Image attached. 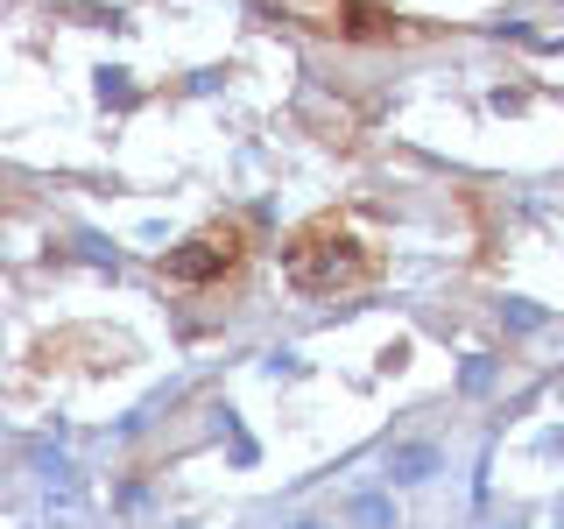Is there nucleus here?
<instances>
[{
  "label": "nucleus",
  "mask_w": 564,
  "mask_h": 529,
  "mask_svg": "<svg viewBox=\"0 0 564 529\" xmlns=\"http://www.w3.org/2000/svg\"><path fill=\"white\" fill-rule=\"evenodd\" d=\"M282 269H290V282H296L304 296H332L339 282H352V276L367 269V255H360V240H352V234L317 226V234H304L290 255H282Z\"/></svg>",
  "instance_id": "nucleus-1"
},
{
  "label": "nucleus",
  "mask_w": 564,
  "mask_h": 529,
  "mask_svg": "<svg viewBox=\"0 0 564 529\" xmlns=\"http://www.w3.org/2000/svg\"><path fill=\"white\" fill-rule=\"evenodd\" d=\"M240 261V234L234 226H205L198 240H184V247H170V282H212V276H226Z\"/></svg>",
  "instance_id": "nucleus-2"
},
{
  "label": "nucleus",
  "mask_w": 564,
  "mask_h": 529,
  "mask_svg": "<svg viewBox=\"0 0 564 529\" xmlns=\"http://www.w3.org/2000/svg\"><path fill=\"white\" fill-rule=\"evenodd\" d=\"M445 473V452H437V438H402V445H388V487H423Z\"/></svg>",
  "instance_id": "nucleus-3"
},
{
  "label": "nucleus",
  "mask_w": 564,
  "mask_h": 529,
  "mask_svg": "<svg viewBox=\"0 0 564 529\" xmlns=\"http://www.w3.org/2000/svg\"><path fill=\"white\" fill-rule=\"evenodd\" d=\"M346 522L352 529H395V494H381V487L352 494V501H346Z\"/></svg>",
  "instance_id": "nucleus-4"
},
{
  "label": "nucleus",
  "mask_w": 564,
  "mask_h": 529,
  "mask_svg": "<svg viewBox=\"0 0 564 529\" xmlns=\"http://www.w3.org/2000/svg\"><path fill=\"white\" fill-rule=\"evenodd\" d=\"M501 325L508 332H543V325H551V311L529 304V296H508V304H501Z\"/></svg>",
  "instance_id": "nucleus-5"
},
{
  "label": "nucleus",
  "mask_w": 564,
  "mask_h": 529,
  "mask_svg": "<svg viewBox=\"0 0 564 529\" xmlns=\"http://www.w3.org/2000/svg\"><path fill=\"white\" fill-rule=\"evenodd\" d=\"M99 99H106V106H128V99H134V78H128L120 64H106V71H99Z\"/></svg>",
  "instance_id": "nucleus-6"
},
{
  "label": "nucleus",
  "mask_w": 564,
  "mask_h": 529,
  "mask_svg": "<svg viewBox=\"0 0 564 529\" xmlns=\"http://www.w3.org/2000/svg\"><path fill=\"white\" fill-rule=\"evenodd\" d=\"M458 388H466V396H487V388H494V360H487V353H473V360L458 367Z\"/></svg>",
  "instance_id": "nucleus-7"
},
{
  "label": "nucleus",
  "mask_w": 564,
  "mask_h": 529,
  "mask_svg": "<svg viewBox=\"0 0 564 529\" xmlns=\"http://www.w3.org/2000/svg\"><path fill=\"white\" fill-rule=\"evenodd\" d=\"M78 255L93 261V269H120V247H106L99 234H78Z\"/></svg>",
  "instance_id": "nucleus-8"
},
{
  "label": "nucleus",
  "mask_w": 564,
  "mask_h": 529,
  "mask_svg": "<svg viewBox=\"0 0 564 529\" xmlns=\"http://www.w3.org/2000/svg\"><path fill=\"white\" fill-rule=\"evenodd\" d=\"M261 375H269V381H296V375H304V360H296V353H269Z\"/></svg>",
  "instance_id": "nucleus-9"
},
{
  "label": "nucleus",
  "mask_w": 564,
  "mask_h": 529,
  "mask_svg": "<svg viewBox=\"0 0 564 529\" xmlns=\"http://www.w3.org/2000/svg\"><path fill=\"white\" fill-rule=\"evenodd\" d=\"M290 529H325V522H290Z\"/></svg>",
  "instance_id": "nucleus-10"
},
{
  "label": "nucleus",
  "mask_w": 564,
  "mask_h": 529,
  "mask_svg": "<svg viewBox=\"0 0 564 529\" xmlns=\"http://www.w3.org/2000/svg\"><path fill=\"white\" fill-rule=\"evenodd\" d=\"M557 522H564V501H557Z\"/></svg>",
  "instance_id": "nucleus-11"
},
{
  "label": "nucleus",
  "mask_w": 564,
  "mask_h": 529,
  "mask_svg": "<svg viewBox=\"0 0 564 529\" xmlns=\"http://www.w3.org/2000/svg\"><path fill=\"white\" fill-rule=\"evenodd\" d=\"M501 529H516V522H501Z\"/></svg>",
  "instance_id": "nucleus-12"
},
{
  "label": "nucleus",
  "mask_w": 564,
  "mask_h": 529,
  "mask_svg": "<svg viewBox=\"0 0 564 529\" xmlns=\"http://www.w3.org/2000/svg\"><path fill=\"white\" fill-rule=\"evenodd\" d=\"M176 529H191V522H176Z\"/></svg>",
  "instance_id": "nucleus-13"
}]
</instances>
